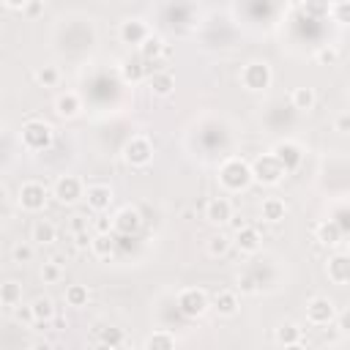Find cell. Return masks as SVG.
I'll list each match as a JSON object with an SVG mask.
<instances>
[{
  "mask_svg": "<svg viewBox=\"0 0 350 350\" xmlns=\"http://www.w3.org/2000/svg\"><path fill=\"white\" fill-rule=\"evenodd\" d=\"M175 309L186 317V320H197L211 309V298L202 287H183L175 298Z\"/></svg>",
  "mask_w": 350,
  "mask_h": 350,
  "instance_id": "3",
  "label": "cell"
},
{
  "mask_svg": "<svg viewBox=\"0 0 350 350\" xmlns=\"http://www.w3.org/2000/svg\"><path fill=\"white\" fill-rule=\"evenodd\" d=\"M314 101H317V96H314L312 88H293V93H290V107H293L295 112H309V109H314Z\"/></svg>",
  "mask_w": 350,
  "mask_h": 350,
  "instance_id": "30",
  "label": "cell"
},
{
  "mask_svg": "<svg viewBox=\"0 0 350 350\" xmlns=\"http://www.w3.org/2000/svg\"><path fill=\"white\" fill-rule=\"evenodd\" d=\"M232 246H235L241 254H257V252H260V246H262L260 230H257L254 224H241V227L235 230Z\"/></svg>",
  "mask_w": 350,
  "mask_h": 350,
  "instance_id": "14",
  "label": "cell"
},
{
  "mask_svg": "<svg viewBox=\"0 0 350 350\" xmlns=\"http://www.w3.org/2000/svg\"><path fill=\"white\" fill-rule=\"evenodd\" d=\"M30 241H33L36 246H49V243H55V241H57V227H55V221H49V219H36V221L30 224Z\"/></svg>",
  "mask_w": 350,
  "mask_h": 350,
  "instance_id": "23",
  "label": "cell"
},
{
  "mask_svg": "<svg viewBox=\"0 0 350 350\" xmlns=\"http://www.w3.org/2000/svg\"><path fill=\"white\" fill-rule=\"evenodd\" d=\"M88 298H90V290L85 284H68L66 287V304L68 306H88Z\"/></svg>",
  "mask_w": 350,
  "mask_h": 350,
  "instance_id": "33",
  "label": "cell"
},
{
  "mask_svg": "<svg viewBox=\"0 0 350 350\" xmlns=\"http://www.w3.org/2000/svg\"><path fill=\"white\" fill-rule=\"evenodd\" d=\"M336 16V22L339 25H347V3H331V11H328V16Z\"/></svg>",
  "mask_w": 350,
  "mask_h": 350,
  "instance_id": "41",
  "label": "cell"
},
{
  "mask_svg": "<svg viewBox=\"0 0 350 350\" xmlns=\"http://www.w3.org/2000/svg\"><path fill=\"white\" fill-rule=\"evenodd\" d=\"M88 249L96 260H112L118 254V235L115 232H96V235H90Z\"/></svg>",
  "mask_w": 350,
  "mask_h": 350,
  "instance_id": "17",
  "label": "cell"
},
{
  "mask_svg": "<svg viewBox=\"0 0 350 350\" xmlns=\"http://www.w3.org/2000/svg\"><path fill=\"white\" fill-rule=\"evenodd\" d=\"M273 339H276V345H284V347H301V342H304V328L295 325V323H282V325L276 328Z\"/></svg>",
  "mask_w": 350,
  "mask_h": 350,
  "instance_id": "25",
  "label": "cell"
},
{
  "mask_svg": "<svg viewBox=\"0 0 350 350\" xmlns=\"http://www.w3.org/2000/svg\"><path fill=\"white\" fill-rule=\"evenodd\" d=\"M314 238H317L323 246H339V243L347 238V232H342V227H339L334 219H325V221L317 224Z\"/></svg>",
  "mask_w": 350,
  "mask_h": 350,
  "instance_id": "24",
  "label": "cell"
},
{
  "mask_svg": "<svg viewBox=\"0 0 350 350\" xmlns=\"http://www.w3.org/2000/svg\"><path fill=\"white\" fill-rule=\"evenodd\" d=\"M52 139H55V129H52L46 120H41V118H30V120L22 123L19 142H22L25 150H30V153H41V150H46V148L52 145Z\"/></svg>",
  "mask_w": 350,
  "mask_h": 350,
  "instance_id": "2",
  "label": "cell"
},
{
  "mask_svg": "<svg viewBox=\"0 0 350 350\" xmlns=\"http://www.w3.org/2000/svg\"><path fill=\"white\" fill-rule=\"evenodd\" d=\"M109 221H112V232L118 238H131L142 230V213H139V208H131V205L115 211V216Z\"/></svg>",
  "mask_w": 350,
  "mask_h": 350,
  "instance_id": "9",
  "label": "cell"
},
{
  "mask_svg": "<svg viewBox=\"0 0 350 350\" xmlns=\"http://www.w3.org/2000/svg\"><path fill=\"white\" fill-rule=\"evenodd\" d=\"M211 306H213L216 314H221V317H235L238 309H241V301H238V293H235V290L224 287V290H219V293L213 295V304H211Z\"/></svg>",
  "mask_w": 350,
  "mask_h": 350,
  "instance_id": "21",
  "label": "cell"
},
{
  "mask_svg": "<svg viewBox=\"0 0 350 350\" xmlns=\"http://www.w3.org/2000/svg\"><path fill=\"white\" fill-rule=\"evenodd\" d=\"M336 320V306L331 298L325 295H314L309 304H306V323L314 325V328H325Z\"/></svg>",
  "mask_w": 350,
  "mask_h": 350,
  "instance_id": "10",
  "label": "cell"
},
{
  "mask_svg": "<svg viewBox=\"0 0 350 350\" xmlns=\"http://www.w3.org/2000/svg\"><path fill=\"white\" fill-rule=\"evenodd\" d=\"M347 129H350V118H347V112H342V115L336 118V131H339V134H347Z\"/></svg>",
  "mask_w": 350,
  "mask_h": 350,
  "instance_id": "45",
  "label": "cell"
},
{
  "mask_svg": "<svg viewBox=\"0 0 350 350\" xmlns=\"http://www.w3.org/2000/svg\"><path fill=\"white\" fill-rule=\"evenodd\" d=\"M33 254H36V243H27V241H19L11 246V260L16 265H25V262H33Z\"/></svg>",
  "mask_w": 350,
  "mask_h": 350,
  "instance_id": "34",
  "label": "cell"
},
{
  "mask_svg": "<svg viewBox=\"0 0 350 350\" xmlns=\"http://www.w3.org/2000/svg\"><path fill=\"white\" fill-rule=\"evenodd\" d=\"M46 197H49V191L38 180H25L19 186V191H16V202H19V208L25 213H41L44 205H46Z\"/></svg>",
  "mask_w": 350,
  "mask_h": 350,
  "instance_id": "7",
  "label": "cell"
},
{
  "mask_svg": "<svg viewBox=\"0 0 350 350\" xmlns=\"http://www.w3.org/2000/svg\"><path fill=\"white\" fill-rule=\"evenodd\" d=\"M137 55L150 66V63H156V60L164 55V41H161L159 36H153V33H150V36L137 46Z\"/></svg>",
  "mask_w": 350,
  "mask_h": 350,
  "instance_id": "26",
  "label": "cell"
},
{
  "mask_svg": "<svg viewBox=\"0 0 350 350\" xmlns=\"http://www.w3.org/2000/svg\"><path fill=\"white\" fill-rule=\"evenodd\" d=\"M150 33H153V30L148 27V22H145V19H137V16H134V19H123L120 27H118L120 41H123V44H134V46H139Z\"/></svg>",
  "mask_w": 350,
  "mask_h": 350,
  "instance_id": "16",
  "label": "cell"
},
{
  "mask_svg": "<svg viewBox=\"0 0 350 350\" xmlns=\"http://www.w3.org/2000/svg\"><path fill=\"white\" fill-rule=\"evenodd\" d=\"M82 197H85V202L93 213H107L109 205L115 202V191H112L109 183H88Z\"/></svg>",
  "mask_w": 350,
  "mask_h": 350,
  "instance_id": "12",
  "label": "cell"
},
{
  "mask_svg": "<svg viewBox=\"0 0 350 350\" xmlns=\"http://www.w3.org/2000/svg\"><path fill=\"white\" fill-rule=\"evenodd\" d=\"M219 186L224 194H241L246 191L254 180H252V170H249V161L238 159V156H230L219 164Z\"/></svg>",
  "mask_w": 350,
  "mask_h": 350,
  "instance_id": "1",
  "label": "cell"
},
{
  "mask_svg": "<svg viewBox=\"0 0 350 350\" xmlns=\"http://www.w3.org/2000/svg\"><path fill=\"white\" fill-rule=\"evenodd\" d=\"M85 194V183L79 175H60L55 183H52V197L60 202V205H74L77 200H82Z\"/></svg>",
  "mask_w": 350,
  "mask_h": 350,
  "instance_id": "8",
  "label": "cell"
},
{
  "mask_svg": "<svg viewBox=\"0 0 350 350\" xmlns=\"http://www.w3.org/2000/svg\"><path fill=\"white\" fill-rule=\"evenodd\" d=\"M260 216H262L265 221H271V224L282 221V219L287 216V205H284V200H279V197H265L262 205H260Z\"/></svg>",
  "mask_w": 350,
  "mask_h": 350,
  "instance_id": "27",
  "label": "cell"
},
{
  "mask_svg": "<svg viewBox=\"0 0 350 350\" xmlns=\"http://www.w3.org/2000/svg\"><path fill=\"white\" fill-rule=\"evenodd\" d=\"M63 271H66V257L55 254V257H49V260L41 265V282H44V284H57V282L63 279Z\"/></svg>",
  "mask_w": 350,
  "mask_h": 350,
  "instance_id": "28",
  "label": "cell"
},
{
  "mask_svg": "<svg viewBox=\"0 0 350 350\" xmlns=\"http://www.w3.org/2000/svg\"><path fill=\"white\" fill-rule=\"evenodd\" d=\"M232 213H235V208H232V200L230 197H211L208 202H205V219L213 224V227H221V224H230V219H232Z\"/></svg>",
  "mask_w": 350,
  "mask_h": 350,
  "instance_id": "13",
  "label": "cell"
},
{
  "mask_svg": "<svg viewBox=\"0 0 350 350\" xmlns=\"http://www.w3.org/2000/svg\"><path fill=\"white\" fill-rule=\"evenodd\" d=\"M145 82H148L150 96H156V98H167V96H172V90H175V77H172L170 71H161V68L153 71V74H148Z\"/></svg>",
  "mask_w": 350,
  "mask_h": 350,
  "instance_id": "19",
  "label": "cell"
},
{
  "mask_svg": "<svg viewBox=\"0 0 350 350\" xmlns=\"http://www.w3.org/2000/svg\"><path fill=\"white\" fill-rule=\"evenodd\" d=\"M19 304H22V284L14 282V279L0 282V306L14 309V306H19Z\"/></svg>",
  "mask_w": 350,
  "mask_h": 350,
  "instance_id": "31",
  "label": "cell"
},
{
  "mask_svg": "<svg viewBox=\"0 0 350 350\" xmlns=\"http://www.w3.org/2000/svg\"><path fill=\"white\" fill-rule=\"evenodd\" d=\"M331 11V0H304V14L312 19H323Z\"/></svg>",
  "mask_w": 350,
  "mask_h": 350,
  "instance_id": "36",
  "label": "cell"
},
{
  "mask_svg": "<svg viewBox=\"0 0 350 350\" xmlns=\"http://www.w3.org/2000/svg\"><path fill=\"white\" fill-rule=\"evenodd\" d=\"M96 232H112V221L104 216V213H98V219H96Z\"/></svg>",
  "mask_w": 350,
  "mask_h": 350,
  "instance_id": "44",
  "label": "cell"
},
{
  "mask_svg": "<svg viewBox=\"0 0 350 350\" xmlns=\"http://www.w3.org/2000/svg\"><path fill=\"white\" fill-rule=\"evenodd\" d=\"M230 249H232V238L227 232H216L208 238V254L211 257H224Z\"/></svg>",
  "mask_w": 350,
  "mask_h": 350,
  "instance_id": "32",
  "label": "cell"
},
{
  "mask_svg": "<svg viewBox=\"0 0 350 350\" xmlns=\"http://www.w3.org/2000/svg\"><path fill=\"white\" fill-rule=\"evenodd\" d=\"M148 74H150V71H148V63H145L139 55L126 57V60H123V66H120V77H123V82H131V85L145 82V77H148Z\"/></svg>",
  "mask_w": 350,
  "mask_h": 350,
  "instance_id": "22",
  "label": "cell"
},
{
  "mask_svg": "<svg viewBox=\"0 0 350 350\" xmlns=\"http://www.w3.org/2000/svg\"><path fill=\"white\" fill-rule=\"evenodd\" d=\"M249 170H252V180H254V183H262V186H276V183H282V180L287 178L284 167L276 161V156H273L271 150L262 153V156H257V159L249 164Z\"/></svg>",
  "mask_w": 350,
  "mask_h": 350,
  "instance_id": "4",
  "label": "cell"
},
{
  "mask_svg": "<svg viewBox=\"0 0 350 350\" xmlns=\"http://www.w3.org/2000/svg\"><path fill=\"white\" fill-rule=\"evenodd\" d=\"M271 153L276 156V161L284 167L287 175L295 172V170L301 167V161H304V148H301L295 139H279V142L271 148Z\"/></svg>",
  "mask_w": 350,
  "mask_h": 350,
  "instance_id": "11",
  "label": "cell"
},
{
  "mask_svg": "<svg viewBox=\"0 0 350 350\" xmlns=\"http://www.w3.org/2000/svg\"><path fill=\"white\" fill-rule=\"evenodd\" d=\"M55 112H57L60 118H66V120L77 118V115L82 112V96H79L77 90L57 93V98H55Z\"/></svg>",
  "mask_w": 350,
  "mask_h": 350,
  "instance_id": "20",
  "label": "cell"
},
{
  "mask_svg": "<svg viewBox=\"0 0 350 350\" xmlns=\"http://www.w3.org/2000/svg\"><path fill=\"white\" fill-rule=\"evenodd\" d=\"M22 11H25L27 16H38V14H41V0H30V3H27Z\"/></svg>",
  "mask_w": 350,
  "mask_h": 350,
  "instance_id": "46",
  "label": "cell"
},
{
  "mask_svg": "<svg viewBox=\"0 0 350 350\" xmlns=\"http://www.w3.org/2000/svg\"><path fill=\"white\" fill-rule=\"evenodd\" d=\"M96 345H109V347H123L126 336L120 328H101V336L96 339Z\"/></svg>",
  "mask_w": 350,
  "mask_h": 350,
  "instance_id": "38",
  "label": "cell"
},
{
  "mask_svg": "<svg viewBox=\"0 0 350 350\" xmlns=\"http://www.w3.org/2000/svg\"><path fill=\"white\" fill-rule=\"evenodd\" d=\"M314 60H317V63H323V66H334V63L339 60V49H336V46H331V44H323V46L314 52Z\"/></svg>",
  "mask_w": 350,
  "mask_h": 350,
  "instance_id": "39",
  "label": "cell"
},
{
  "mask_svg": "<svg viewBox=\"0 0 350 350\" xmlns=\"http://www.w3.org/2000/svg\"><path fill=\"white\" fill-rule=\"evenodd\" d=\"M36 82L44 85V88H55L60 82V68L57 66H44L36 71Z\"/></svg>",
  "mask_w": 350,
  "mask_h": 350,
  "instance_id": "37",
  "label": "cell"
},
{
  "mask_svg": "<svg viewBox=\"0 0 350 350\" xmlns=\"http://www.w3.org/2000/svg\"><path fill=\"white\" fill-rule=\"evenodd\" d=\"M273 82V74H271V66L265 60H249L243 68H241V85L252 93H260L265 90L268 85Z\"/></svg>",
  "mask_w": 350,
  "mask_h": 350,
  "instance_id": "6",
  "label": "cell"
},
{
  "mask_svg": "<svg viewBox=\"0 0 350 350\" xmlns=\"http://www.w3.org/2000/svg\"><path fill=\"white\" fill-rule=\"evenodd\" d=\"M74 246H77V249H88V246H90V232H88V230L74 232Z\"/></svg>",
  "mask_w": 350,
  "mask_h": 350,
  "instance_id": "43",
  "label": "cell"
},
{
  "mask_svg": "<svg viewBox=\"0 0 350 350\" xmlns=\"http://www.w3.org/2000/svg\"><path fill=\"white\" fill-rule=\"evenodd\" d=\"M82 230H88V216H82V213H74V216L68 219V232L74 235V232H82Z\"/></svg>",
  "mask_w": 350,
  "mask_h": 350,
  "instance_id": "40",
  "label": "cell"
},
{
  "mask_svg": "<svg viewBox=\"0 0 350 350\" xmlns=\"http://www.w3.org/2000/svg\"><path fill=\"white\" fill-rule=\"evenodd\" d=\"M123 161L134 170H145L153 161V142L145 134H134L126 145H123Z\"/></svg>",
  "mask_w": 350,
  "mask_h": 350,
  "instance_id": "5",
  "label": "cell"
},
{
  "mask_svg": "<svg viewBox=\"0 0 350 350\" xmlns=\"http://www.w3.org/2000/svg\"><path fill=\"white\" fill-rule=\"evenodd\" d=\"M27 312H30V320H33L36 325H41V328H46V325L57 317V306H55V301H52L49 295H36V298L30 301Z\"/></svg>",
  "mask_w": 350,
  "mask_h": 350,
  "instance_id": "15",
  "label": "cell"
},
{
  "mask_svg": "<svg viewBox=\"0 0 350 350\" xmlns=\"http://www.w3.org/2000/svg\"><path fill=\"white\" fill-rule=\"evenodd\" d=\"M175 345H178V336H175L172 331H167V328L153 331V334L142 342V347H145V350H172Z\"/></svg>",
  "mask_w": 350,
  "mask_h": 350,
  "instance_id": "29",
  "label": "cell"
},
{
  "mask_svg": "<svg viewBox=\"0 0 350 350\" xmlns=\"http://www.w3.org/2000/svg\"><path fill=\"white\" fill-rule=\"evenodd\" d=\"M27 3H30V0H3V5H5V8H14V11H22Z\"/></svg>",
  "mask_w": 350,
  "mask_h": 350,
  "instance_id": "47",
  "label": "cell"
},
{
  "mask_svg": "<svg viewBox=\"0 0 350 350\" xmlns=\"http://www.w3.org/2000/svg\"><path fill=\"white\" fill-rule=\"evenodd\" d=\"M334 221L342 227V232H350V221H347V208H345V205H339V208H336Z\"/></svg>",
  "mask_w": 350,
  "mask_h": 350,
  "instance_id": "42",
  "label": "cell"
},
{
  "mask_svg": "<svg viewBox=\"0 0 350 350\" xmlns=\"http://www.w3.org/2000/svg\"><path fill=\"white\" fill-rule=\"evenodd\" d=\"M235 287H238V290H241L243 295H257V293L262 290V287H260V282L254 279V273H252L249 268L238 273V284H235Z\"/></svg>",
  "mask_w": 350,
  "mask_h": 350,
  "instance_id": "35",
  "label": "cell"
},
{
  "mask_svg": "<svg viewBox=\"0 0 350 350\" xmlns=\"http://www.w3.org/2000/svg\"><path fill=\"white\" fill-rule=\"evenodd\" d=\"M325 273H328V279H331L334 284L345 287V284L350 282V257H347L345 252H336L334 257H328V262H325Z\"/></svg>",
  "mask_w": 350,
  "mask_h": 350,
  "instance_id": "18",
  "label": "cell"
}]
</instances>
